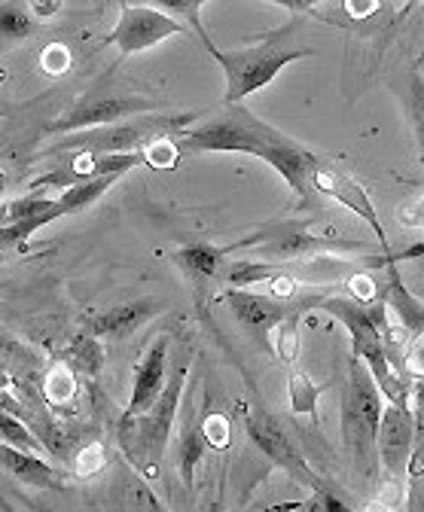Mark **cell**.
<instances>
[{"label":"cell","mask_w":424,"mask_h":512,"mask_svg":"<svg viewBox=\"0 0 424 512\" xmlns=\"http://www.w3.org/2000/svg\"><path fill=\"white\" fill-rule=\"evenodd\" d=\"M177 156H180V150H177L174 138H156L144 147V159L150 168H174Z\"/></svg>","instance_id":"32"},{"label":"cell","mask_w":424,"mask_h":512,"mask_svg":"<svg viewBox=\"0 0 424 512\" xmlns=\"http://www.w3.org/2000/svg\"><path fill=\"white\" fill-rule=\"evenodd\" d=\"M272 4L287 7V10H293V13H309V10L315 7V0H272Z\"/></svg>","instance_id":"39"},{"label":"cell","mask_w":424,"mask_h":512,"mask_svg":"<svg viewBox=\"0 0 424 512\" xmlns=\"http://www.w3.org/2000/svg\"><path fill=\"white\" fill-rule=\"evenodd\" d=\"M10 223V202H0V229Z\"/></svg>","instance_id":"40"},{"label":"cell","mask_w":424,"mask_h":512,"mask_svg":"<svg viewBox=\"0 0 424 512\" xmlns=\"http://www.w3.org/2000/svg\"><path fill=\"white\" fill-rule=\"evenodd\" d=\"M287 391H290V412H293V415H315V412H318L321 388H318V384H312V378H309L306 372H302L296 363L290 366Z\"/></svg>","instance_id":"23"},{"label":"cell","mask_w":424,"mask_h":512,"mask_svg":"<svg viewBox=\"0 0 424 512\" xmlns=\"http://www.w3.org/2000/svg\"><path fill=\"white\" fill-rule=\"evenodd\" d=\"M34 34V19L16 4H0V40H25Z\"/></svg>","instance_id":"27"},{"label":"cell","mask_w":424,"mask_h":512,"mask_svg":"<svg viewBox=\"0 0 424 512\" xmlns=\"http://www.w3.org/2000/svg\"><path fill=\"white\" fill-rule=\"evenodd\" d=\"M424 253V244L418 247H409L403 253H391L388 260H385V290H379V299L388 305V311L397 317V324L403 327V333L412 339V336H421L424 333V305L409 293L397 263L400 260H412V256H421Z\"/></svg>","instance_id":"13"},{"label":"cell","mask_w":424,"mask_h":512,"mask_svg":"<svg viewBox=\"0 0 424 512\" xmlns=\"http://www.w3.org/2000/svg\"><path fill=\"white\" fill-rule=\"evenodd\" d=\"M312 189H318L321 196H330L333 202H339V205H345L351 214H357L363 223H367V226L376 232L379 244L388 250V232H385V226H382V220H379V214H376V208H373V202H370V196H367V189H363L357 180H351V177H348L345 171H339L336 165L318 162L315 171H312Z\"/></svg>","instance_id":"11"},{"label":"cell","mask_w":424,"mask_h":512,"mask_svg":"<svg viewBox=\"0 0 424 512\" xmlns=\"http://www.w3.org/2000/svg\"><path fill=\"white\" fill-rule=\"evenodd\" d=\"M104 464H107L104 445L101 442H92V445H86L83 452L74 458V476L77 479H92V476H98L104 470Z\"/></svg>","instance_id":"30"},{"label":"cell","mask_w":424,"mask_h":512,"mask_svg":"<svg viewBox=\"0 0 424 512\" xmlns=\"http://www.w3.org/2000/svg\"><path fill=\"white\" fill-rule=\"evenodd\" d=\"M412 452L406 464V479H421L424 476V375H412Z\"/></svg>","instance_id":"22"},{"label":"cell","mask_w":424,"mask_h":512,"mask_svg":"<svg viewBox=\"0 0 424 512\" xmlns=\"http://www.w3.org/2000/svg\"><path fill=\"white\" fill-rule=\"evenodd\" d=\"M202 113H141L123 122H110L98 128H83V132L62 135V141H55L46 156H98V153H138L156 138H174L177 132H184L193 122H199Z\"/></svg>","instance_id":"6"},{"label":"cell","mask_w":424,"mask_h":512,"mask_svg":"<svg viewBox=\"0 0 424 512\" xmlns=\"http://www.w3.org/2000/svg\"><path fill=\"white\" fill-rule=\"evenodd\" d=\"M0 360H34V354L22 342H13L7 336H0Z\"/></svg>","instance_id":"36"},{"label":"cell","mask_w":424,"mask_h":512,"mask_svg":"<svg viewBox=\"0 0 424 512\" xmlns=\"http://www.w3.org/2000/svg\"><path fill=\"white\" fill-rule=\"evenodd\" d=\"M229 247H214V244H184L180 250H174V263L184 269V275L193 284H208L217 281L223 272V260H226Z\"/></svg>","instance_id":"18"},{"label":"cell","mask_w":424,"mask_h":512,"mask_svg":"<svg viewBox=\"0 0 424 512\" xmlns=\"http://www.w3.org/2000/svg\"><path fill=\"white\" fill-rule=\"evenodd\" d=\"M174 144L180 153H245L263 159L296 192L299 205H306L312 192V171L321 162L312 150L263 122L245 104H223L202 125L177 132Z\"/></svg>","instance_id":"1"},{"label":"cell","mask_w":424,"mask_h":512,"mask_svg":"<svg viewBox=\"0 0 424 512\" xmlns=\"http://www.w3.org/2000/svg\"><path fill=\"white\" fill-rule=\"evenodd\" d=\"M159 308L162 305L156 299H150V296L135 299V302H123V305H116V308H107V311L95 314L89 324H86V333L89 336H98V339H126L138 327H144Z\"/></svg>","instance_id":"16"},{"label":"cell","mask_w":424,"mask_h":512,"mask_svg":"<svg viewBox=\"0 0 424 512\" xmlns=\"http://www.w3.org/2000/svg\"><path fill=\"white\" fill-rule=\"evenodd\" d=\"M379 7H382L379 0H345V10H348V16H354V19H367V16H373Z\"/></svg>","instance_id":"37"},{"label":"cell","mask_w":424,"mask_h":512,"mask_svg":"<svg viewBox=\"0 0 424 512\" xmlns=\"http://www.w3.org/2000/svg\"><path fill=\"white\" fill-rule=\"evenodd\" d=\"M0 439L10 442V445L25 448V452H34V455H49V445L43 439H37L28 430V424L19 421L16 412H7V409H0Z\"/></svg>","instance_id":"25"},{"label":"cell","mask_w":424,"mask_h":512,"mask_svg":"<svg viewBox=\"0 0 424 512\" xmlns=\"http://www.w3.org/2000/svg\"><path fill=\"white\" fill-rule=\"evenodd\" d=\"M309 308L327 311L333 320L348 330L351 336V354L360 357L370 366L379 391L388 403H403L409 406V384L403 381V375L394 369L388 348H385V327H388V305L382 299L373 302H357L348 296H321L312 299Z\"/></svg>","instance_id":"2"},{"label":"cell","mask_w":424,"mask_h":512,"mask_svg":"<svg viewBox=\"0 0 424 512\" xmlns=\"http://www.w3.org/2000/svg\"><path fill=\"white\" fill-rule=\"evenodd\" d=\"M409 119H412L415 141H418V156L424 162V77L421 74L409 80Z\"/></svg>","instance_id":"28"},{"label":"cell","mask_w":424,"mask_h":512,"mask_svg":"<svg viewBox=\"0 0 424 512\" xmlns=\"http://www.w3.org/2000/svg\"><path fill=\"white\" fill-rule=\"evenodd\" d=\"M43 394L52 406H68L77 394V378H74V369L65 366V363H55L46 369L43 375Z\"/></svg>","instance_id":"24"},{"label":"cell","mask_w":424,"mask_h":512,"mask_svg":"<svg viewBox=\"0 0 424 512\" xmlns=\"http://www.w3.org/2000/svg\"><path fill=\"white\" fill-rule=\"evenodd\" d=\"M28 7L37 19H52L55 13H62V0H28Z\"/></svg>","instance_id":"38"},{"label":"cell","mask_w":424,"mask_h":512,"mask_svg":"<svg viewBox=\"0 0 424 512\" xmlns=\"http://www.w3.org/2000/svg\"><path fill=\"white\" fill-rule=\"evenodd\" d=\"M7 189H10V174H7L4 168H0V196H4Z\"/></svg>","instance_id":"41"},{"label":"cell","mask_w":424,"mask_h":512,"mask_svg":"<svg viewBox=\"0 0 424 512\" xmlns=\"http://www.w3.org/2000/svg\"><path fill=\"white\" fill-rule=\"evenodd\" d=\"M168 351H171V339L165 333L156 336L153 345L144 351V357L135 366L132 394H129V403H126L123 415H119V421H132L156 403V397L165 388V378H168Z\"/></svg>","instance_id":"12"},{"label":"cell","mask_w":424,"mask_h":512,"mask_svg":"<svg viewBox=\"0 0 424 512\" xmlns=\"http://www.w3.org/2000/svg\"><path fill=\"white\" fill-rule=\"evenodd\" d=\"M116 180H123L119 174H104V177H92V180H83V183H77V186H68L65 192H58V205H62V211H65V217H71V214H80L83 208H89V205H95L104 192L116 183Z\"/></svg>","instance_id":"20"},{"label":"cell","mask_w":424,"mask_h":512,"mask_svg":"<svg viewBox=\"0 0 424 512\" xmlns=\"http://www.w3.org/2000/svg\"><path fill=\"white\" fill-rule=\"evenodd\" d=\"M177 34H187V25L177 22L174 16L144 4H119V19L110 34V43L119 49V55H138Z\"/></svg>","instance_id":"9"},{"label":"cell","mask_w":424,"mask_h":512,"mask_svg":"<svg viewBox=\"0 0 424 512\" xmlns=\"http://www.w3.org/2000/svg\"><path fill=\"white\" fill-rule=\"evenodd\" d=\"M382 406H385V397L379 391L370 366L351 354L345 391H342V439H345L354 470L367 482H376L382 473L379 448H376Z\"/></svg>","instance_id":"5"},{"label":"cell","mask_w":424,"mask_h":512,"mask_svg":"<svg viewBox=\"0 0 424 512\" xmlns=\"http://www.w3.org/2000/svg\"><path fill=\"white\" fill-rule=\"evenodd\" d=\"M101 363H104V348H101L98 336H89V333H86V336L77 339V342L71 345V351H68V366H71V369H83L86 375H98Z\"/></svg>","instance_id":"26"},{"label":"cell","mask_w":424,"mask_h":512,"mask_svg":"<svg viewBox=\"0 0 424 512\" xmlns=\"http://www.w3.org/2000/svg\"><path fill=\"white\" fill-rule=\"evenodd\" d=\"M363 250V244L357 241H342L333 235H312L302 229H287L281 235H275L269 244H263L260 253L275 256V260H309V256H321V253H342V250Z\"/></svg>","instance_id":"15"},{"label":"cell","mask_w":424,"mask_h":512,"mask_svg":"<svg viewBox=\"0 0 424 512\" xmlns=\"http://www.w3.org/2000/svg\"><path fill=\"white\" fill-rule=\"evenodd\" d=\"M123 4H144V7H156L168 16H177L184 19L187 28L202 40V46H214V40L208 37L205 25H202V7L208 4V0H123Z\"/></svg>","instance_id":"21"},{"label":"cell","mask_w":424,"mask_h":512,"mask_svg":"<svg viewBox=\"0 0 424 512\" xmlns=\"http://www.w3.org/2000/svg\"><path fill=\"white\" fill-rule=\"evenodd\" d=\"M241 409V418H245V430H248V439L260 448V452L275 464L281 467L290 479L302 482V485H312L318 488V476L312 473V467L302 458V452L296 448L293 436L269 415V412H260V409H251L248 403H238Z\"/></svg>","instance_id":"8"},{"label":"cell","mask_w":424,"mask_h":512,"mask_svg":"<svg viewBox=\"0 0 424 512\" xmlns=\"http://www.w3.org/2000/svg\"><path fill=\"white\" fill-rule=\"evenodd\" d=\"M190 360H193V354H184L171 366L162 394L156 397V403L144 415H138L132 421H119V427H116L119 452L126 455V461L144 479H159V473H162L159 464L165 458L168 436H171V427L177 421L180 400H184V391H187Z\"/></svg>","instance_id":"4"},{"label":"cell","mask_w":424,"mask_h":512,"mask_svg":"<svg viewBox=\"0 0 424 512\" xmlns=\"http://www.w3.org/2000/svg\"><path fill=\"white\" fill-rule=\"evenodd\" d=\"M0 467H4L10 476H16L19 482L31 485V488H46V491H62L65 488V476L46 461V455L25 452V448L10 445L4 439H0Z\"/></svg>","instance_id":"17"},{"label":"cell","mask_w":424,"mask_h":512,"mask_svg":"<svg viewBox=\"0 0 424 512\" xmlns=\"http://www.w3.org/2000/svg\"><path fill=\"white\" fill-rule=\"evenodd\" d=\"M345 287H348L351 299H357V302H363V305L373 302V299H379V287H376L373 275H367V272L348 275V278H345Z\"/></svg>","instance_id":"33"},{"label":"cell","mask_w":424,"mask_h":512,"mask_svg":"<svg viewBox=\"0 0 424 512\" xmlns=\"http://www.w3.org/2000/svg\"><path fill=\"white\" fill-rule=\"evenodd\" d=\"M199 427H202V436H205L208 448H214V452H223V448L232 445V421H229L226 415L208 412V415L199 421Z\"/></svg>","instance_id":"29"},{"label":"cell","mask_w":424,"mask_h":512,"mask_svg":"<svg viewBox=\"0 0 424 512\" xmlns=\"http://www.w3.org/2000/svg\"><path fill=\"white\" fill-rule=\"evenodd\" d=\"M159 110L156 98L147 95H104V98H80L71 110H65L62 116H55L52 122L43 125L46 135H71V132H83V128H98V125H110V122H123L141 113H153Z\"/></svg>","instance_id":"7"},{"label":"cell","mask_w":424,"mask_h":512,"mask_svg":"<svg viewBox=\"0 0 424 512\" xmlns=\"http://www.w3.org/2000/svg\"><path fill=\"white\" fill-rule=\"evenodd\" d=\"M406 375H424V333L412 336L406 345Z\"/></svg>","instance_id":"34"},{"label":"cell","mask_w":424,"mask_h":512,"mask_svg":"<svg viewBox=\"0 0 424 512\" xmlns=\"http://www.w3.org/2000/svg\"><path fill=\"white\" fill-rule=\"evenodd\" d=\"M0 266H4V253H0Z\"/></svg>","instance_id":"43"},{"label":"cell","mask_w":424,"mask_h":512,"mask_svg":"<svg viewBox=\"0 0 424 512\" xmlns=\"http://www.w3.org/2000/svg\"><path fill=\"white\" fill-rule=\"evenodd\" d=\"M205 452H208V442L202 436L199 421H187L184 433H180V445H177V470H180V476H184L187 488L196 485V470H199Z\"/></svg>","instance_id":"19"},{"label":"cell","mask_w":424,"mask_h":512,"mask_svg":"<svg viewBox=\"0 0 424 512\" xmlns=\"http://www.w3.org/2000/svg\"><path fill=\"white\" fill-rule=\"evenodd\" d=\"M40 68H43L46 77H62V74H68V68H71V49L65 43L46 46L43 55H40Z\"/></svg>","instance_id":"31"},{"label":"cell","mask_w":424,"mask_h":512,"mask_svg":"<svg viewBox=\"0 0 424 512\" xmlns=\"http://www.w3.org/2000/svg\"><path fill=\"white\" fill-rule=\"evenodd\" d=\"M0 509H4V512H10V509H13V503H10L4 494H0Z\"/></svg>","instance_id":"42"},{"label":"cell","mask_w":424,"mask_h":512,"mask_svg":"<svg viewBox=\"0 0 424 512\" xmlns=\"http://www.w3.org/2000/svg\"><path fill=\"white\" fill-rule=\"evenodd\" d=\"M412 436H415V424H412V409L403 403H388L382 406V421H379V436H376V448H379V467L385 470V476L403 482L406 479V464H409V452H412Z\"/></svg>","instance_id":"10"},{"label":"cell","mask_w":424,"mask_h":512,"mask_svg":"<svg viewBox=\"0 0 424 512\" xmlns=\"http://www.w3.org/2000/svg\"><path fill=\"white\" fill-rule=\"evenodd\" d=\"M220 302L232 311V317L241 327L251 330L257 339H263V345L269 348V333L284 314H290V308L278 299V296H263V293H251L241 287H229L226 293H220Z\"/></svg>","instance_id":"14"},{"label":"cell","mask_w":424,"mask_h":512,"mask_svg":"<svg viewBox=\"0 0 424 512\" xmlns=\"http://www.w3.org/2000/svg\"><path fill=\"white\" fill-rule=\"evenodd\" d=\"M400 223L406 229H421L424 232V192H421V196H415L409 205L400 208Z\"/></svg>","instance_id":"35"},{"label":"cell","mask_w":424,"mask_h":512,"mask_svg":"<svg viewBox=\"0 0 424 512\" xmlns=\"http://www.w3.org/2000/svg\"><path fill=\"white\" fill-rule=\"evenodd\" d=\"M205 52L223 68V77H226L223 104H241L248 95L266 89L287 64L315 55L312 46L296 43V25L275 28L263 37H254L245 46H235V49L208 46Z\"/></svg>","instance_id":"3"}]
</instances>
